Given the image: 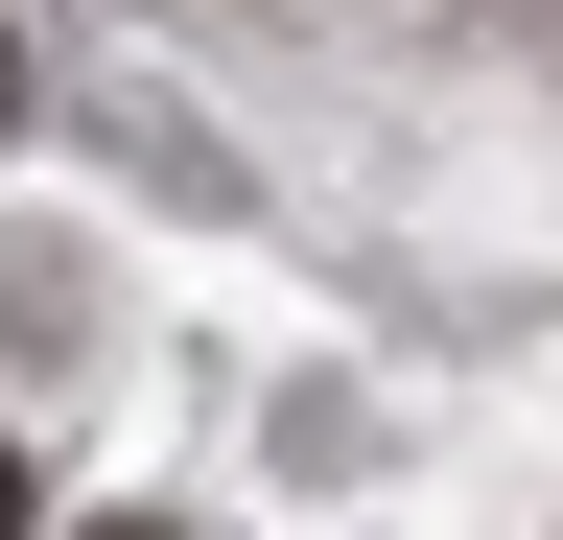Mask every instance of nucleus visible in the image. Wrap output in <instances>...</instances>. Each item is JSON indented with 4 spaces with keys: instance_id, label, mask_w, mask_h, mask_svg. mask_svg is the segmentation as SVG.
Returning a JSON list of instances; mask_svg holds the SVG:
<instances>
[{
    "instance_id": "f03ea898",
    "label": "nucleus",
    "mask_w": 563,
    "mask_h": 540,
    "mask_svg": "<svg viewBox=\"0 0 563 540\" xmlns=\"http://www.w3.org/2000/svg\"><path fill=\"white\" fill-rule=\"evenodd\" d=\"M0 95H24V47H0Z\"/></svg>"
},
{
    "instance_id": "f257e3e1",
    "label": "nucleus",
    "mask_w": 563,
    "mask_h": 540,
    "mask_svg": "<svg viewBox=\"0 0 563 540\" xmlns=\"http://www.w3.org/2000/svg\"><path fill=\"white\" fill-rule=\"evenodd\" d=\"M0 540H24V470H0Z\"/></svg>"
}]
</instances>
